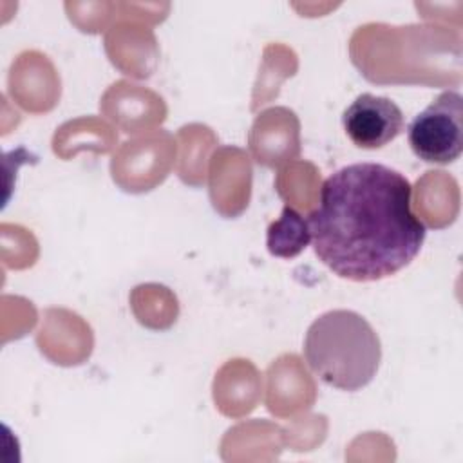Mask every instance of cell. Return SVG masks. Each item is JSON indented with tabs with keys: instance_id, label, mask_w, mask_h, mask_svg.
Segmentation results:
<instances>
[{
	"instance_id": "obj_4",
	"label": "cell",
	"mask_w": 463,
	"mask_h": 463,
	"mask_svg": "<svg viewBox=\"0 0 463 463\" xmlns=\"http://www.w3.org/2000/svg\"><path fill=\"white\" fill-rule=\"evenodd\" d=\"M342 125L356 146L374 150L391 143L403 130L405 118L392 99L364 92L344 110Z\"/></svg>"
},
{
	"instance_id": "obj_2",
	"label": "cell",
	"mask_w": 463,
	"mask_h": 463,
	"mask_svg": "<svg viewBox=\"0 0 463 463\" xmlns=\"http://www.w3.org/2000/svg\"><path fill=\"white\" fill-rule=\"evenodd\" d=\"M304 356L324 383L340 391H358L374 378L382 360V344L360 313L331 309L307 327Z\"/></svg>"
},
{
	"instance_id": "obj_3",
	"label": "cell",
	"mask_w": 463,
	"mask_h": 463,
	"mask_svg": "<svg viewBox=\"0 0 463 463\" xmlns=\"http://www.w3.org/2000/svg\"><path fill=\"white\" fill-rule=\"evenodd\" d=\"M407 139L425 163L447 165L463 150V98L456 90L441 92L409 123Z\"/></svg>"
},
{
	"instance_id": "obj_5",
	"label": "cell",
	"mask_w": 463,
	"mask_h": 463,
	"mask_svg": "<svg viewBox=\"0 0 463 463\" xmlns=\"http://www.w3.org/2000/svg\"><path fill=\"white\" fill-rule=\"evenodd\" d=\"M266 242L269 253L275 257L289 259L298 255L311 242L307 219L295 208L284 206L280 217L269 224Z\"/></svg>"
},
{
	"instance_id": "obj_1",
	"label": "cell",
	"mask_w": 463,
	"mask_h": 463,
	"mask_svg": "<svg viewBox=\"0 0 463 463\" xmlns=\"http://www.w3.org/2000/svg\"><path fill=\"white\" fill-rule=\"evenodd\" d=\"M409 179L382 163H353L320 188L307 226L315 255L354 282L387 279L420 253L427 230L411 210Z\"/></svg>"
}]
</instances>
